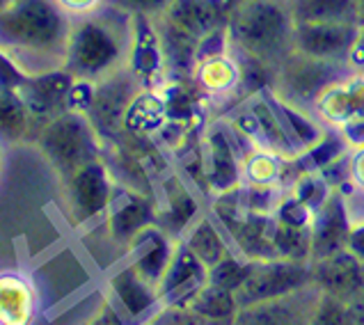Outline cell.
<instances>
[{
  "instance_id": "6da1fadb",
  "label": "cell",
  "mask_w": 364,
  "mask_h": 325,
  "mask_svg": "<svg viewBox=\"0 0 364 325\" xmlns=\"http://www.w3.org/2000/svg\"><path fill=\"white\" fill-rule=\"evenodd\" d=\"M74 23L55 0H9L0 7V55L26 76H41L67 62Z\"/></svg>"
},
{
  "instance_id": "7a4b0ae2",
  "label": "cell",
  "mask_w": 364,
  "mask_h": 325,
  "mask_svg": "<svg viewBox=\"0 0 364 325\" xmlns=\"http://www.w3.org/2000/svg\"><path fill=\"white\" fill-rule=\"evenodd\" d=\"M55 3L62 12L71 18V16H85V14L97 12L103 0H55Z\"/></svg>"
}]
</instances>
